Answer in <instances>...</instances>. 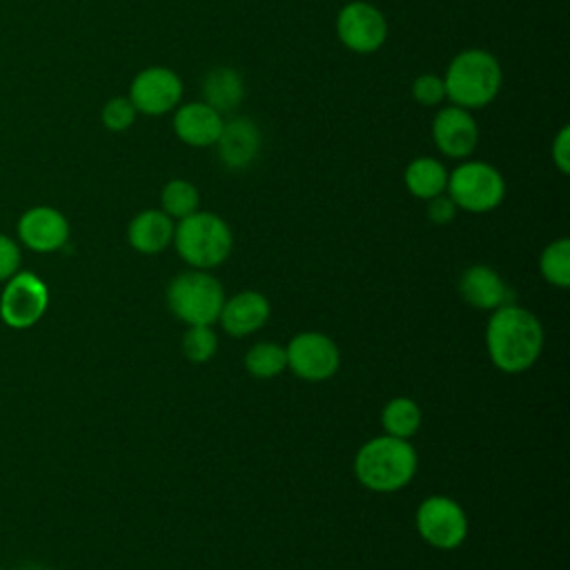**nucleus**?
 Wrapping results in <instances>:
<instances>
[{
    "mask_svg": "<svg viewBox=\"0 0 570 570\" xmlns=\"http://www.w3.org/2000/svg\"><path fill=\"white\" fill-rule=\"evenodd\" d=\"M485 345L497 370L519 374L537 363L543 350V327L530 309L505 303L488 318Z\"/></svg>",
    "mask_w": 570,
    "mask_h": 570,
    "instance_id": "1",
    "label": "nucleus"
},
{
    "mask_svg": "<svg viewBox=\"0 0 570 570\" xmlns=\"http://www.w3.org/2000/svg\"><path fill=\"white\" fill-rule=\"evenodd\" d=\"M416 465L419 456L410 441L383 434L361 445L354 474L372 492H396L414 479Z\"/></svg>",
    "mask_w": 570,
    "mask_h": 570,
    "instance_id": "2",
    "label": "nucleus"
},
{
    "mask_svg": "<svg viewBox=\"0 0 570 570\" xmlns=\"http://www.w3.org/2000/svg\"><path fill=\"white\" fill-rule=\"evenodd\" d=\"M445 96L463 109H479L494 100L501 89L499 60L483 49H465L454 56L445 76Z\"/></svg>",
    "mask_w": 570,
    "mask_h": 570,
    "instance_id": "3",
    "label": "nucleus"
},
{
    "mask_svg": "<svg viewBox=\"0 0 570 570\" xmlns=\"http://www.w3.org/2000/svg\"><path fill=\"white\" fill-rule=\"evenodd\" d=\"M174 247L194 269L220 265L232 252L229 225L212 212H194L174 225Z\"/></svg>",
    "mask_w": 570,
    "mask_h": 570,
    "instance_id": "4",
    "label": "nucleus"
},
{
    "mask_svg": "<svg viewBox=\"0 0 570 570\" xmlns=\"http://www.w3.org/2000/svg\"><path fill=\"white\" fill-rule=\"evenodd\" d=\"M225 303L223 285L207 269L178 274L167 287V305L187 325H212Z\"/></svg>",
    "mask_w": 570,
    "mask_h": 570,
    "instance_id": "5",
    "label": "nucleus"
},
{
    "mask_svg": "<svg viewBox=\"0 0 570 570\" xmlns=\"http://www.w3.org/2000/svg\"><path fill=\"white\" fill-rule=\"evenodd\" d=\"M448 196L459 209L483 214L501 205L505 196V183L499 169L488 163L470 160L448 174Z\"/></svg>",
    "mask_w": 570,
    "mask_h": 570,
    "instance_id": "6",
    "label": "nucleus"
},
{
    "mask_svg": "<svg viewBox=\"0 0 570 570\" xmlns=\"http://www.w3.org/2000/svg\"><path fill=\"white\" fill-rule=\"evenodd\" d=\"M49 307L47 283L27 269H18L9 281H4L0 294V318L11 330L33 327Z\"/></svg>",
    "mask_w": 570,
    "mask_h": 570,
    "instance_id": "7",
    "label": "nucleus"
},
{
    "mask_svg": "<svg viewBox=\"0 0 570 570\" xmlns=\"http://www.w3.org/2000/svg\"><path fill=\"white\" fill-rule=\"evenodd\" d=\"M416 530L432 548L454 550L468 537V517L454 499L434 494L416 508Z\"/></svg>",
    "mask_w": 570,
    "mask_h": 570,
    "instance_id": "8",
    "label": "nucleus"
},
{
    "mask_svg": "<svg viewBox=\"0 0 570 570\" xmlns=\"http://www.w3.org/2000/svg\"><path fill=\"white\" fill-rule=\"evenodd\" d=\"M285 356H287V367L298 379L309 383L332 379L341 365V352L336 343L321 332L296 334L287 343Z\"/></svg>",
    "mask_w": 570,
    "mask_h": 570,
    "instance_id": "9",
    "label": "nucleus"
},
{
    "mask_svg": "<svg viewBox=\"0 0 570 570\" xmlns=\"http://www.w3.org/2000/svg\"><path fill=\"white\" fill-rule=\"evenodd\" d=\"M336 31L341 42L356 53L376 51L387 38L385 16L370 2H347L336 18Z\"/></svg>",
    "mask_w": 570,
    "mask_h": 570,
    "instance_id": "10",
    "label": "nucleus"
},
{
    "mask_svg": "<svg viewBox=\"0 0 570 570\" xmlns=\"http://www.w3.org/2000/svg\"><path fill=\"white\" fill-rule=\"evenodd\" d=\"M183 98V82L176 71L167 67H147L136 73L129 87V100L136 111L160 116L178 107Z\"/></svg>",
    "mask_w": 570,
    "mask_h": 570,
    "instance_id": "11",
    "label": "nucleus"
},
{
    "mask_svg": "<svg viewBox=\"0 0 570 570\" xmlns=\"http://www.w3.org/2000/svg\"><path fill=\"white\" fill-rule=\"evenodd\" d=\"M20 243L38 254H51L67 245L69 223L62 212L49 205H36L27 209L18 220Z\"/></svg>",
    "mask_w": 570,
    "mask_h": 570,
    "instance_id": "12",
    "label": "nucleus"
},
{
    "mask_svg": "<svg viewBox=\"0 0 570 570\" xmlns=\"http://www.w3.org/2000/svg\"><path fill=\"white\" fill-rule=\"evenodd\" d=\"M432 136L441 154L448 158H465L479 142V127L472 114L463 107H443L434 116Z\"/></svg>",
    "mask_w": 570,
    "mask_h": 570,
    "instance_id": "13",
    "label": "nucleus"
},
{
    "mask_svg": "<svg viewBox=\"0 0 570 570\" xmlns=\"http://www.w3.org/2000/svg\"><path fill=\"white\" fill-rule=\"evenodd\" d=\"M269 318V301L254 289H245L227 298L220 307L218 321L232 336H247L261 330Z\"/></svg>",
    "mask_w": 570,
    "mask_h": 570,
    "instance_id": "14",
    "label": "nucleus"
},
{
    "mask_svg": "<svg viewBox=\"0 0 570 570\" xmlns=\"http://www.w3.org/2000/svg\"><path fill=\"white\" fill-rule=\"evenodd\" d=\"M223 114L207 102H187L174 114V131L189 147L216 145L223 131Z\"/></svg>",
    "mask_w": 570,
    "mask_h": 570,
    "instance_id": "15",
    "label": "nucleus"
},
{
    "mask_svg": "<svg viewBox=\"0 0 570 570\" xmlns=\"http://www.w3.org/2000/svg\"><path fill=\"white\" fill-rule=\"evenodd\" d=\"M218 158L227 169H245L254 163L261 149V131L249 118H232L223 122L216 140Z\"/></svg>",
    "mask_w": 570,
    "mask_h": 570,
    "instance_id": "16",
    "label": "nucleus"
},
{
    "mask_svg": "<svg viewBox=\"0 0 570 570\" xmlns=\"http://www.w3.org/2000/svg\"><path fill=\"white\" fill-rule=\"evenodd\" d=\"M461 298L476 309H497L508 303L510 289L490 265H472L459 278Z\"/></svg>",
    "mask_w": 570,
    "mask_h": 570,
    "instance_id": "17",
    "label": "nucleus"
},
{
    "mask_svg": "<svg viewBox=\"0 0 570 570\" xmlns=\"http://www.w3.org/2000/svg\"><path fill=\"white\" fill-rule=\"evenodd\" d=\"M127 238L136 252L158 254L174 240V218L163 209H145L131 218Z\"/></svg>",
    "mask_w": 570,
    "mask_h": 570,
    "instance_id": "18",
    "label": "nucleus"
},
{
    "mask_svg": "<svg viewBox=\"0 0 570 570\" xmlns=\"http://www.w3.org/2000/svg\"><path fill=\"white\" fill-rule=\"evenodd\" d=\"M243 94H245L243 78L232 67H216L205 76V82H203L205 102L218 114H225L238 107L243 100Z\"/></svg>",
    "mask_w": 570,
    "mask_h": 570,
    "instance_id": "19",
    "label": "nucleus"
},
{
    "mask_svg": "<svg viewBox=\"0 0 570 570\" xmlns=\"http://www.w3.org/2000/svg\"><path fill=\"white\" fill-rule=\"evenodd\" d=\"M448 174L450 171L445 169V165L441 160L421 156V158H414L405 167L403 178H405V187L412 196H416L421 200H430L445 191Z\"/></svg>",
    "mask_w": 570,
    "mask_h": 570,
    "instance_id": "20",
    "label": "nucleus"
},
{
    "mask_svg": "<svg viewBox=\"0 0 570 570\" xmlns=\"http://www.w3.org/2000/svg\"><path fill=\"white\" fill-rule=\"evenodd\" d=\"M421 419H423L421 407L416 405V401H412L407 396H396V399L387 401L381 412V423H383L385 434L405 439V441H410V436H414L419 432Z\"/></svg>",
    "mask_w": 570,
    "mask_h": 570,
    "instance_id": "21",
    "label": "nucleus"
},
{
    "mask_svg": "<svg viewBox=\"0 0 570 570\" xmlns=\"http://www.w3.org/2000/svg\"><path fill=\"white\" fill-rule=\"evenodd\" d=\"M287 367L285 347L272 341L256 343L245 354V370L256 379H274Z\"/></svg>",
    "mask_w": 570,
    "mask_h": 570,
    "instance_id": "22",
    "label": "nucleus"
},
{
    "mask_svg": "<svg viewBox=\"0 0 570 570\" xmlns=\"http://www.w3.org/2000/svg\"><path fill=\"white\" fill-rule=\"evenodd\" d=\"M541 276L554 285V287H568L570 285V240L557 238L552 240L539 258Z\"/></svg>",
    "mask_w": 570,
    "mask_h": 570,
    "instance_id": "23",
    "label": "nucleus"
},
{
    "mask_svg": "<svg viewBox=\"0 0 570 570\" xmlns=\"http://www.w3.org/2000/svg\"><path fill=\"white\" fill-rule=\"evenodd\" d=\"M160 205H163V212L169 218H178L180 220V218L198 212V189L189 180L174 178V180H169L163 187Z\"/></svg>",
    "mask_w": 570,
    "mask_h": 570,
    "instance_id": "24",
    "label": "nucleus"
},
{
    "mask_svg": "<svg viewBox=\"0 0 570 570\" xmlns=\"http://www.w3.org/2000/svg\"><path fill=\"white\" fill-rule=\"evenodd\" d=\"M183 354L191 363H205L216 354L218 336L212 330V325H189L180 341Z\"/></svg>",
    "mask_w": 570,
    "mask_h": 570,
    "instance_id": "25",
    "label": "nucleus"
},
{
    "mask_svg": "<svg viewBox=\"0 0 570 570\" xmlns=\"http://www.w3.org/2000/svg\"><path fill=\"white\" fill-rule=\"evenodd\" d=\"M136 114H138V111H136V107L131 105V100L125 98V96H118V98H111V100L105 102L100 118H102V125H105L107 129H111V131H125V129H129V127L134 125Z\"/></svg>",
    "mask_w": 570,
    "mask_h": 570,
    "instance_id": "26",
    "label": "nucleus"
},
{
    "mask_svg": "<svg viewBox=\"0 0 570 570\" xmlns=\"http://www.w3.org/2000/svg\"><path fill=\"white\" fill-rule=\"evenodd\" d=\"M412 96L423 107L441 105L445 98V85L443 78L436 73H423L412 82Z\"/></svg>",
    "mask_w": 570,
    "mask_h": 570,
    "instance_id": "27",
    "label": "nucleus"
},
{
    "mask_svg": "<svg viewBox=\"0 0 570 570\" xmlns=\"http://www.w3.org/2000/svg\"><path fill=\"white\" fill-rule=\"evenodd\" d=\"M20 261L22 254L18 243L7 234H0V283L9 281L20 269Z\"/></svg>",
    "mask_w": 570,
    "mask_h": 570,
    "instance_id": "28",
    "label": "nucleus"
},
{
    "mask_svg": "<svg viewBox=\"0 0 570 570\" xmlns=\"http://www.w3.org/2000/svg\"><path fill=\"white\" fill-rule=\"evenodd\" d=\"M456 209H459V207L454 205V200H452L445 191L428 200V216H430V220L436 223V225L450 223V220L456 216Z\"/></svg>",
    "mask_w": 570,
    "mask_h": 570,
    "instance_id": "29",
    "label": "nucleus"
},
{
    "mask_svg": "<svg viewBox=\"0 0 570 570\" xmlns=\"http://www.w3.org/2000/svg\"><path fill=\"white\" fill-rule=\"evenodd\" d=\"M552 163L561 174L570 171V129L561 127L552 142Z\"/></svg>",
    "mask_w": 570,
    "mask_h": 570,
    "instance_id": "30",
    "label": "nucleus"
},
{
    "mask_svg": "<svg viewBox=\"0 0 570 570\" xmlns=\"http://www.w3.org/2000/svg\"><path fill=\"white\" fill-rule=\"evenodd\" d=\"M27 570H38V568H27Z\"/></svg>",
    "mask_w": 570,
    "mask_h": 570,
    "instance_id": "31",
    "label": "nucleus"
},
{
    "mask_svg": "<svg viewBox=\"0 0 570 570\" xmlns=\"http://www.w3.org/2000/svg\"><path fill=\"white\" fill-rule=\"evenodd\" d=\"M0 570H2V568H0Z\"/></svg>",
    "mask_w": 570,
    "mask_h": 570,
    "instance_id": "32",
    "label": "nucleus"
}]
</instances>
